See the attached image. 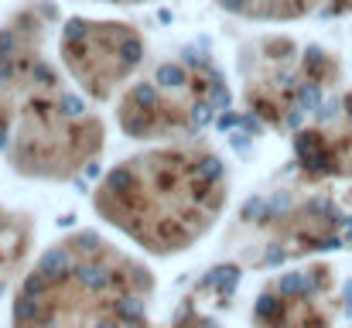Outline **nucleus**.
<instances>
[{"instance_id":"1","label":"nucleus","mask_w":352,"mask_h":328,"mask_svg":"<svg viewBox=\"0 0 352 328\" xmlns=\"http://www.w3.org/2000/svg\"><path fill=\"white\" fill-rule=\"evenodd\" d=\"M55 21V3L31 0L0 24V157L34 182H72L107 147L100 113L45 52Z\"/></svg>"},{"instance_id":"2","label":"nucleus","mask_w":352,"mask_h":328,"mask_svg":"<svg viewBox=\"0 0 352 328\" xmlns=\"http://www.w3.org/2000/svg\"><path fill=\"white\" fill-rule=\"evenodd\" d=\"M230 202L226 161L199 140L147 147L103 175L93 212L151 256H178L212 232Z\"/></svg>"},{"instance_id":"3","label":"nucleus","mask_w":352,"mask_h":328,"mask_svg":"<svg viewBox=\"0 0 352 328\" xmlns=\"http://www.w3.org/2000/svg\"><path fill=\"white\" fill-rule=\"evenodd\" d=\"M154 291L144 260L93 229H76L21 277L10 328H147Z\"/></svg>"},{"instance_id":"4","label":"nucleus","mask_w":352,"mask_h":328,"mask_svg":"<svg viewBox=\"0 0 352 328\" xmlns=\"http://www.w3.org/2000/svg\"><path fill=\"white\" fill-rule=\"evenodd\" d=\"M332 52L291 34H260L239 48L243 107L267 130H298L339 86Z\"/></svg>"},{"instance_id":"5","label":"nucleus","mask_w":352,"mask_h":328,"mask_svg":"<svg viewBox=\"0 0 352 328\" xmlns=\"http://www.w3.org/2000/svg\"><path fill=\"white\" fill-rule=\"evenodd\" d=\"M230 109V83L209 55H178L130 83L117 100L120 130L133 140H188Z\"/></svg>"},{"instance_id":"6","label":"nucleus","mask_w":352,"mask_h":328,"mask_svg":"<svg viewBox=\"0 0 352 328\" xmlns=\"http://www.w3.org/2000/svg\"><path fill=\"white\" fill-rule=\"evenodd\" d=\"M147 55L144 34L126 21L69 17L58 34V62L72 86L93 100L110 103L130 86Z\"/></svg>"},{"instance_id":"7","label":"nucleus","mask_w":352,"mask_h":328,"mask_svg":"<svg viewBox=\"0 0 352 328\" xmlns=\"http://www.w3.org/2000/svg\"><path fill=\"white\" fill-rule=\"evenodd\" d=\"M339 318V284L329 263H305L274 274L256 301L253 328H336Z\"/></svg>"},{"instance_id":"8","label":"nucleus","mask_w":352,"mask_h":328,"mask_svg":"<svg viewBox=\"0 0 352 328\" xmlns=\"http://www.w3.org/2000/svg\"><path fill=\"white\" fill-rule=\"evenodd\" d=\"M294 164L308 182L352 178V89L329 96L291 137Z\"/></svg>"},{"instance_id":"9","label":"nucleus","mask_w":352,"mask_h":328,"mask_svg":"<svg viewBox=\"0 0 352 328\" xmlns=\"http://www.w3.org/2000/svg\"><path fill=\"white\" fill-rule=\"evenodd\" d=\"M339 243V212L325 202L291 209L274 222V246L280 256H301L311 250H329Z\"/></svg>"},{"instance_id":"10","label":"nucleus","mask_w":352,"mask_h":328,"mask_svg":"<svg viewBox=\"0 0 352 328\" xmlns=\"http://www.w3.org/2000/svg\"><path fill=\"white\" fill-rule=\"evenodd\" d=\"M34 232H38V222L31 212L0 206V298L14 281H21L28 274Z\"/></svg>"},{"instance_id":"11","label":"nucleus","mask_w":352,"mask_h":328,"mask_svg":"<svg viewBox=\"0 0 352 328\" xmlns=\"http://www.w3.org/2000/svg\"><path fill=\"white\" fill-rule=\"evenodd\" d=\"M236 287V270L233 267H219L212 270L182 305L175 328H219L216 322V311L230 308V298H233Z\"/></svg>"},{"instance_id":"12","label":"nucleus","mask_w":352,"mask_h":328,"mask_svg":"<svg viewBox=\"0 0 352 328\" xmlns=\"http://www.w3.org/2000/svg\"><path fill=\"white\" fill-rule=\"evenodd\" d=\"M216 3L236 17L256 21V24H287L325 7V0H216Z\"/></svg>"},{"instance_id":"13","label":"nucleus","mask_w":352,"mask_h":328,"mask_svg":"<svg viewBox=\"0 0 352 328\" xmlns=\"http://www.w3.org/2000/svg\"><path fill=\"white\" fill-rule=\"evenodd\" d=\"M100 3H117V7H133V3H154V0H100Z\"/></svg>"}]
</instances>
